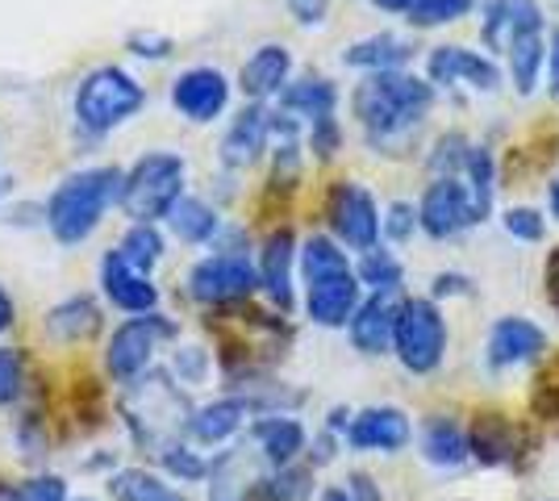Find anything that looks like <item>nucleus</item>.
Masks as SVG:
<instances>
[{"instance_id":"bb28decb","label":"nucleus","mask_w":559,"mask_h":501,"mask_svg":"<svg viewBox=\"0 0 559 501\" xmlns=\"http://www.w3.org/2000/svg\"><path fill=\"white\" fill-rule=\"evenodd\" d=\"M414 59V43L396 38V34H372V38H359L343 50V63L359 68V72H401L405 63Z\"/></svg>"},{"instance_id":"13d9d810","label":"nucleus","mask_w":559,"mask_h":501,"mask_svg":"<svg viewBox=\"0 0 559 501\" xmlns=\"http://www.w3.org/2000/svg\"><path fill=\"white\" fill-rule=\"evenodd\" d=\"M376 9H384V13H409L418 0H372Z\"/></svg>"},{"instance_id":"c03bdc74","label":"nucleus","mask_w":559,"mask_h":501,"mask_svg":"<svg viewBox=\"0 0 559 501\" xmlns=\"http://www.w3.org/2000/svg\"><path fill=\"white\" fill-rule=\"evenodd\" d=\"M338 146H343V130H338V118H334V114L309 121V151H313L322 164L338 155Z\"/></svg>"},{"instance_id":"37998d69","label":"nucleus","mask_w":559,"mask_h":501,"mask_svg":"<svg viewBox=\"0 0 559 501\" xmlns=\"http://www.w3.org/2000/svg\"><path fill=\"white\" fill-rule=\"evenodd\" d=\"M501 222H506V230L518 242H543V235H547V217L531 210V205H513V210H506Z\"/></svg>"},{"instance_id":"f8f14e48","label":"nucleus","mask_w":559,"mask_h":501,"mask_svg":"<svg viewBox=\"0 0 559 501\" xmlns=\"http://www.w3.org/2000/svg\"><path fill=\"white\" fill-rule=\"evenodd\" d=\"M171 105L180 109V118L197 121V126L222 118L230 105V80L217 68H188L171 80Z\"/></svg>"},{"instance_id":"a878e982","label":"nucleus","mask_w":559,"mask_h":501,"mask_svg":"<svg viewBox=\"0 0 559 501\" xmlns=\"http://www.w3.org/2000/svg\"><path fill=\"white\" fill-rule=\"evenodd\" d=\"M338 105V88L326 75H301V80H288V88L280 93V114H293L297 121H318L330 118Z\"/></svg>"},{"instance_id":"8fccbe9b","label":"nucleus","mask_w":559,"mask_h":501,"mask_svg":"<svg viewBox=\"0 0 559 501\" xmlns=\"http://www.w3.org/2000/svg\"><path fill=\"white\" fill-rule=\"evenodd\" d=\"M288 13L301 25H322L326 22V0H284Z\"/></svg>"},{"instance_id":"e2e57ef3","label":"nucleus","mask_w":559,"mask_h":501,"mask_svg":"<svg viewBox=\"0 0 559 501\" xmlns=\"http://www.w3.org/2000/svg\"><path fill=\"white\" fill-rule=\"evenodd\" d=\"M75 501H93V498H75Z\"/></svg>"},{"instance_id":"a18cd8bd","label":"nucleus","mask_w":559,"mask_h":501,"mask_svg":"<svg viewBox=\"0 0 559 501\" xmlns=\"http://www.w3.org/2000/svg\"><path fill=\"white\" fill-rule=\"evenodd\" d=\"M418 230V210L409 201H393L389 214H384V239L389 242H405Z\"/></svg>"},{"instance_id":"dca6fc26","label":"nucleus","mask_w":559,"mask_h":501,"mask_svg":"<svg viewBox=\"0 0 559 501\" xmlns=\"http://www.w3.org/2000/svg\"><path fill=\"white\" fill-rule=\"evenodd\" d=\"M547 351V334L543 326H535L531 318H497L489 331V351H485V363L492 372L501 368H518V363H535L538 356Z\"/></svg>"},{"instance_id":"0eeeda50","label":"nucleus","mask_w":559,"mask_h":501,"mask_svg":"<svg viewBox=\"0 0 559 501\" xmlns=\"http://www.w3.org/2000/svg\"><path fill=\"white\" fill-rule=\"evenodd\" d=\"M259 288V267L242 251H213L188 272V293L201 306H238Z\"/></svg>"},{"instance_id":"9b49d317","label":"nucleus","mask_w":559,"mask_h":501,"mask_svg":"<svg viewBox=\"0 0 559 501\" xmlns=\"http://www.w3.org/2000/svg\"><path fill=\"white\" fill-rule=\"evenodd\" d=\"M272 464L263 460L255 443L251 448H230L210 464V501H255Z\"/></svg>"},{"instance_id":"412c9836","label":"nucleus","mask_w":559,"mask_h":501,"mask_svg":"<svg viewBox=\"0 0 559 501\" xmlns=\"http://www.w3.org/2000/svg\"><path fill=\"white\" fill-rule=\"evenodd\" d=\"M430 84H472L476 93H492L501 84V68L467 47H439L426 59Z\"/></svg>"},{"instance_id":"ea45409f","label":"nucleus","mask_w":559,"mask_h":501,"mask_svg":"<svg viewBox=\"0 0 559 501\" xmlns=\"http://www.w3.org/2000/svg\"><path fill=\"white\" fill-rule=\"evenodd\" d=\"M476 9V0H418L409 9V22L418 29H430V25H447V22H460Z\"/></svg>"},{"instance_id":"1a4fd4ad","label":"nucleus","mask_w":559,"mask_h":501,"mask_svg":"<svg viewBox=\"0 0 559 501\" xmlns=\"http://www.w3.org/2000/svg\"><path fill=\"white\" fill-rule=\"evenodd\" d=\"M326 217L334 239L350 247V251H372L380 235H384V217L376 210V196L364 184H355V180H338L330 189Z\"/></svg>"},{"instance_id":"864d4df0","label":"nucleus","mask_w":559,"mask_h":501,"mask_svg":"<svg viewBox=\"0 0 559 501\" xmlns=\"http://www.w3.org/2000/svg\"><path fill=\"white\" fill-rule=\"evenodd\" d=\"M543 285H547V301H551V310L559 313V247L547 255V263H543Z\"/></svg>"},{"instance_id":"09e8293b","label":"nucleus","mask_w":559,"mask_h":501,"mask_svg":"<svg viewBox=\"0 0 559 501\" xmlns=\"http://www.w3.org/2000/svg\"><path fill=\"white\" fill-rule=\"evenodd\" d=\"M126 47L134 50V55H142V59H164L167 50H171V38L139 29V34H130V38H126Z\"/></svg>"},{"instance_id":"5fc2aeb1","label":"nucleus","mask_w":559,"mask_h":501,"mask_svg":"<svg viewBox=\"0 0 559 501\" xmlns=\"http://www.w3.org/2000/svg\"><path fill=\"white\" fill-rule=\"evenodd\" d=\"M334 448H338V434H334V430H322V434L313 439V452H309V460H313V468H322V464H330V460H334Z\"/></svg>"},{"instance_id":"b1692460","label":"nucleus","mask_w":559,"mask_h":501,"mask_svg":"<svg viewBox=\"0 0 559 501\" xmlns=\"http://www.w3.org/2000/svg\"><path fill=\"white\" fill-rule=\"evenodd\" d=\"M251 409L255 406H251L247 397H217L210 406L192 409V418H188V439L201 443V448H217V443H226L230 434H238V427L247 422Z\"/></svg>"},{"instance_id":"72a5a7b5","label":"nucleus","mask_w":559,"mask_h":501,"mask_svg":"<svg viewBox=\"0 0 559 501\" xmlns=\"http://www.w3.org/2000/svg\"><path fill=\"white\" fill-rule=\"evenodd\" d=\"M355 276H359V285H368L372 293H401V285H405V267H401V260H396L393 251H380V247L364 251V260H359V267H355Z\"/></svg>"},{"instance_id":"680f3d73","label":"nucleus","mask_w":559,"mask_h":501,"mask_svg":"<svg viewBox=\"0 0 559 501\" xmlns=\"http://www.w3.org/2000/svg\"><path fill=\"white\" fill-rule=\"evenodd\" d=\"M0 501H17V489H13V485H4V480H0Z\"/></svg>"},{"instance_id":"20e7f679","label":"nucleus","mask_w":559,"mask_h":501,"mask_svg":"<svg viewBox=\"0 0 559 501\" xmlns=\"http://www.w3.org/2000/svg\"><path fill=\"white\" fill-rule=\"evenodd\" d=\"M134 389L126 393V422L134 430V439H139L142 448H151V452L159 455L164 448L176 443V430L188 427V406L185 397H180V389L167 381L164 372H151V377H139V381H130Z\"/></svg>"},{"instance_id":"a19ab883","label":"nucleus","mask_w":559,"mask_h":501,"mask_svg":"<svg viewBox=\"0 0 559 501\" xmlns=\"http://www.w3.org/2000/svg\"><path fill=\"white\" fill-rule=\"evenodd\" d=\"M155 460L164 464L167 477H180V480H205L210 477V464L192 452V448H185V443H171V448H164Z\"/></svg>"},{"instance_id":"bf43d9fd","label":"nucleus","mask_w":559,"mask_h":501,"mask_svg":"<svg viewBox=\"0 0 559 501\" xmlns=\"http://www.w3.org/2000/svg\"><path fill=\"white\" fill-rule=\"evenodd\" d=\"M547 205H551V214H556V222H559V176L551 180V189H547Z\"/></svg>"},{"instance_id":"6ab92c4d","label":"nucleus","mask_w":559,"mask_h":501,"mask_svg":"<svg viewBox=\"0 0 559 501\" xmlns=\"http://www.w3.org/2000/svg\"><path fill=\"white\" fill-rule=\"evenodd\" d=\"M396 313H401V301L396 293H372L364 297V306L350 318V347L364 351V356H384L393 351V334H396Z\"/></svg>"},{"instance_id":"4be33fe9","label":"nucleus","mask_w":559,"mask_h":501,"mask_svg":"<svg viewBox=\"0 0 559 501\" xmlns=\"http://www.w3.org/2000/svg\"><path fill=\"white\" fill-rule=\"evenodd\" d=\"M272 143V114L263 105H247L230 121L226 139H222V164L226 167H251Z\"/></svg>"},{"instance_id":"f257e3e1","label":"nucleus","mask_w":559,"mask_h":501,"mask_svg":"<svg viewBox=\"0 0 559 501\" xmlns=\"http://www.w3.org/2000/svg\"><path fill=\"white\" fill-rule=\"evenodd\" d=\"M430 105H435V84L409 72H372L350 93V109L380 155H405L401 146L414 143Z\"/></svg>"},{"instance_id":"e433bc0d","label":"nucleus","mask_w":559,"mask_h":501,"mask_svg":"<svg viewBox=\"0 0 559 501\" xmlns=\"http://www.w3.org/2000/svg\"><path fill=\"white\" fill-rule=\"evenodd\" d=\"M309 493H313V473L288 464V468H272L255 501H305Z\"/></svg>"},{"instance_id":"cd10ccee","label":"nucleus","mask_w":559,"mask_h":501,"mask_svg":"<svg viewBox=\"0 0 559 501\" xmlns=\"http://www.w3.org/2000/svg\"><path fill=\"white\" fill-rule=\"evenodd\" d=\"M421 455L435 464V468H460L472 460V448H467V430L447 418V414H435L426 430H421Z\"/></svg>"},{"instance_id":"58836bf2","label":"nucleus","mask_w":559,"mask_h":501,"mask_svg":"<svg viewBox=\"0 0 559 501\" xmlns=\"http://www.w3.org/2000/svg\"><path fill=\"white\" fill-rule=\"evenodd\" d=\"M467 155H472V143H467L464 134H443L435 151H430V171H435V180H443V176H464L467 171Z\"/></svg>"},{"instance_id":"603ef678","label":"nucleus","mask_w":559,"mask_h":501,"mask_svg":"<svg viewBox=\"0 0 559 501\" xmlns=\"http://www.w3.org/2000/svg\"><path fill=\"white\" fill-rule=\"evenodd\" d=\"M547 93H551V100H559V25L547 38Z\"/></svg>"},{"instance_id":"4468645a","label":"nucleus","mask_w":559,"mask_h":501,"mask_svg":"<svg viewBox=\"0 0 559 501\" xmlns=\"http://www.w3.org/2000/svg\"><path fill=\"white\" fill-rule=\"evenodd\" d=\"M359 288H364V285H359L355 267H350V272H334V276H322V281H309V285H305V313H309L318 326H326V331L350 326L355 310L364 306Z\"/></svg>"},{"instance_id":"7c9ffc66","label":"nucleus","mask_w":559,"mask_h":501,"mask_svg":"<svg viewBox=\"0 0 559 501\" xmlns=\"http://www.w3.org/2000/svg\"><path fill=\"white\" fill-rule=\"evenodd\" d=\"M506 55H510V75H513L518 96H531L538 88V72H543V63H547V43H543V34H526V38H518Z\"/></svg>"},{"instance_id":"5701e85b","label":"nucleus","mask_w":559,"mask_h":501,"mask_svg":"<svg viewBox=\"0 0 559 501\" xmlns=\"http://www.w3.org/2000/svg\"><path fill=\"white\" fill-rule=\"evenodd\" d=\"M288 75H293V55L276 43H267L242 63L238 88H242V96H251V105H263L267 96H280L288 88Z\"/></svg>"},{"instance_id":"9d476101","label":"nucleus","mask_w":559,"mask_h":501,"mask_svg":"<svg viewBox=\"0 0 559 501\" xmlns=\"http://www.w3.org/2000/svg\"><path fill=\"white\" fill-rule=\"evenodd\" d=\"M476 222H480V214H476V201L467 192L464 176H443V180H435L430 189L421 192L418 226L430 239H455Z\"/></svg>"},{"instance_id":"39448f33","label":"nucleus","mask_w":559,"mask_h":501,"mask_svg":"<svg viewBox=\"0 0 559 501\" xmlns=\"http://www.w3.org/2000/svg\"><path fill=\"white\" fill-rule=\"evenodd\" d=\"M146 105L142 84L121 68H96L75 88V121L88 134H109Z\"/></svg>"},{"instance_id":"473e14b6","label":"nucleus","mask_w":559,"mask_h":501,"mask_svg":"<svg viewBox=\"0 0 559 501\" xmlns=\"http://www.w3.org/2000/svg\"><path fill=\"white\" fill-rule=\"evenodd\" d=\"M334 272H350L347 251H343L334 239H326V235H309L301 247L305 285H309V281H322V276H334Z\"/></svg>"},{"instance_id":"c85d7f7f","label":"nucleus","mask_w":559,"mask_h":501,"mask_svg":"<svg viewBox=\"0 0 559 501\" xmlns=\"http://www.w3.org/2000/svg\"><path fill=\"white\" fill-rule=\"evenodd\" d=\"M47 331L55 334L59 343H84V338H93V334L100 331V306H96L88 293L68 297V301H59V306L47 313Z\"/></svg>"},{"instance_id":"052dcab7","label":"nucleus","mask_w":559,"mask_h":501,"mask_svg":"<svg viewBox=\"0 0 559 501\" xmlns=\"http://www.w3.org/2000/svg\"><path fill=\"white\" fill-rule=\"evenodd\" d=\"M322 501H350V493H347V489H326V493H322Z\"/></svg>"},{"instance_id":"2eb2a0df","label":"nucleus","mask_w":559,"mask_h":501,"mask_svg":"<svg viewBox=\"0 0 559 501\" xmlns=\"http://www.w3.org/2000/svg\"><path fill=\"white\" fill-rule=\"evenodd\" d=\"M414 427H409V414L396 406H368L350 418L347 430V448L355 452H401L409 448Z\"/></svg>"},{"instance_id":"393cba45","label":"nucleus","mask_w":559,"mask_h":501,"mask_svg":"<svg viewBox=\"0 0 559 501\" xmlns=\"http://www.w3.org/2000/svg\"><path fill=\"white\" fill-rule=\"evenodd\" d=\"M251 443H255L263 460L272 468H288L297 464V455L305 452V427L288 414H272V418H259L251 430Z\"/></svg>"},{"instance_id":"ddd939ff","label":"nucleus","mask_w":559,"mask_h":501,"mask_svg":"<svg viewBox=\"0 0 559 501\" xmlns=\"http://www.w3.org/2000/svg\"><path fill=\"white\" fill-rule=\"evenodd\" d=\"M522 443H526L522 427L506 414H497V409L476 414L472 427H467V448H472V460L480 468H510V464H518Z\"/></svg>"},{"instance_id":"de8ad7c7","label":"nucleus","mask_w":559,"mask_h":501,"mask_svg":"<svg viewBox=\"0 0 559 501\" xmlns=\"http://www.w3.org/2000/svg\"><path fill=\"white\" fill-rule=\"evenodd\" d=\"M205 368H210V359H205L201 347H185V351H176V372H180L188 384L205 381Z\"/></svg>"},{"instance_id":"a211bd4d","label":"nucleus","mask_w":559,"mask_h":501,"mask_svg":"<svg viewBox=\"0 0 559 501\" xmlns=\"http://www.w3.org/2000/svg\"><path fill=\"white\" fill-rule=\"evenodd\" d=\"M100 285H105V297L114 301L117 310L126 313H155L159 306V288L151 285V276L139 272V267H130V263L121 260V251H105V260H100Z\"/></svg>"},{"instance_id":"6e6d98bb","label":"nucleus","mask_w":559,"mask_h":501,"mask_svg":"<svg viewBox=\"0 0 559 501\" xmlns=\"http://www.w3.org/2000/svg\"><path fill=\"white\" fill-rule=\"evenodd\" d=\"M451 293H472V285H467V276H455V272H443V276L435 281V297H451Z\"/></svg>"},{"instance_id":"c756f323","label":"nucleus","mask_w":559,"mask_h":501,"mask_svg":"<svg viewBox=\"0 0 559 501\" xmlns=\"http://www.w3.org/2000/svg\"><path fill=\"white\" fill-rule=\"evenodd\" d=\"M167 226H171V235L180 242H188V247H205V242H213L222 235L217 210L205 205V201H197V196H185V201L167 214Z\"/></svg>"},{"instance_id":"f704fd0d","label":"nucleus","mask_w":559,"mask_h":501,"mask_svg":"<svg viewBox=\"0 0 559 501\" xmlns=\"http://www.w3.org/2000/svg\"><path fill=\"white\" fill-rule=\"evenodd\" d=\"M464 184H467V192H472V201H476V214H480V222H485L492 210V196H497V167H492V155L485 151V146H472Z\"/></svg>"},{"instance_id":"c9c22d12","label":"nucleus","mask_w":559,"mask_h":501,"mask_svg":"<svg viewBox=\"0 0 559 501\" xmlns=\"http://www.w3.org/2000/svg\"><path fill=\"white\" fill-rule=\"evenodd\" d=\"M117 251H121V260L130 263V267H139L151 276V267L164 260V235L155 230V226H130L121 242H117Z\"/></svg>"},{"instance_id":"79ce46f5","label":"nucleus","mask_w":559,"mask_h":501,"mask_svg":"<svg viewBox=\"0 0 559 501\" xmlns=\"http://www.w3.org/2000/svg\"><path fill=\"white\" fill-rule=\"evenodd\" d=\"M25 393V351L0 347V406H13Z\"/></svg>"},{"instance_id":"4d7b16f0","label":"nucleus","mask_w":559,"mask_h":501,"mask_svg":"<svg viewBox=\"0 0 559 501\" xmlns=\"http://www.w3.org/2000/svg\"><path fill=\"white\" fill-rule=\"evenodd\" d=\"M13 318H17V310H13V297L4 293V285H0V334L13 326Z\"/></svg>"},{"instance_id":"6e6552de","label":"nucleus","mask_w":559,"mask_h":501,"mask_svg":"<svg viewBox=\"0 0 559 501\" xmlns=\"http://www.w3.org/2000/svg\"><path fill=\"white\" fill-rule=\"evenodd\" d=\"M176 334V322H167L164 313H139V318H130V322H121L109 338V347H105V368H109V377L121 384L139 381L142 372L151 368V356H155V347Z\"/></svg>"},{"instance_id":"f03ea898","label":"nucleus","mask_w":559,"mask_h":501,"mask_svg":"<svg viewBox=\"0 0 559 501\" xmlns=\"http://www.w3.org/2000/svg\"><path fill=\"white\" fill-rule=\"evenodd\" d=\"M121 180H126L121 167L71 171L68 180L47 196V205H43V217H47V230L55 235V242L80 247V242L88 239L100 226V217L109 214V205L121 201Z\"/></svg>"},{"instance_id":"3c124183","label":"nucleus","mask_w":559,"mask_h":501,"mask_svg":"<svg viewBox=\"0 0 559 501\" xmlns=\"http://www.w3.org/2000/svg\"><path fill=\"white\" fill-rule=\"evenodd\" d=\"M347 493H350V501H384L380 498V485H376L368 473H350Z\"/></svg>"},{"instance_id":"7ed1b4c3","label":"nucleus","mask_w":559,"mask_h":501,"mask_svg":"<svg viewBox=\"0 0 559 501\" xmlns=\"http://www.w3.org/2000/svg\"><path fill=\"white\" fill-rule=\"evenodd\" d=\"M185 180L188 167L180 155L171 151H146L139 164L126 171L121 180V214L134 226H155L159 217H167L180 201H185Z\"/></svg>"},{"instance_id":"f3484780","label":"nucleus","mask_w":559,"mask_h":501,"mask_svg":"<svg viewBox=\"0 0 559 501\" xmlns=\"http://www.w3.org/2000/svg\"><path fill=\"white\" fill-rule=\"evenodd\" d=\"M297 239L288 226L272 230L263 247H259V288L272 297V306L280 313L293 310V267H297Z\"/></svg>"},{"instance_id":"49530a36","label":"nucleus","mask_w":559,"mask_h":501,"mask_svg":"<svg viewBox=\"0 0 559 501\" xmlns=\"http://www.w3.org/2000/svg\"><path fill=\"white\" fill-rule=\"evenodd\" d=\"M17 501H68V489L59 477H34L17 485Z\"/></svg>"},{"instance_id":"2f4dec72","label":"nucleus","mask_w":559,"mask_h":501,"mask_svg":"<svg viewBox=\"0 0 559 501\" xmlns=\"http://www.w3.org/2000/svg\"><path fill=\"white\" fill-rule=\"evenodd\" d=\"M109 493H114V501H188L185 493H176L171 485H164L146 468H126V473L109 477Z\"/></svg>"},{"instance_id":"aec40b11","label":"nucleus","mask_w":559,"mask_h":501,"mask_svg":"<svg viewBox=\"0 0 559 501\" xmlns=\"http://www.w3.org/2000/svg\"><path fill=\"white\" fill-rule=\"evenodd\" d=\"M526 34H543L538 0H485V25H480V43L485 47L510 50Z\"/></svg>"},{"instance_id":"423d86ee","label":"nucleus","mask_w":559,"mask_h":501,"mask_svg":"<svg viewBox=\"0 0 559 501\" xmlns=\"http://www.w3.org/2000/svg\"><path fill=\"white\" fill-rule=\"evenodd\" d=\"M393 356L401 359L405 372L430 377L447 356V322L435 297H405L396 313Z\"/></svg>"},{"instance_id":"4c0bfd02","label":"nucleus","mask_w":559,"mask_h":501,"mask_svg":"<svg viewBox=\"0 0 559 501\" xmlns=\"http://www.w3.org/2000/svg\"><path fill=\"white\" fill-rule=\"evenodd\" d=\"M531 409L543 422H559V356L538 368L535 389H531Z\"/></svg>"}]
</instances>
